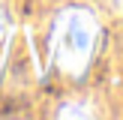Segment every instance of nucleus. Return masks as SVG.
<instances>
[{
    "mask_svg": "<svg viewBox=\"0 0 123 120\" xmlns=\"http://www.w3.org/2000/svg\"><path fill=\"white\" fill-rule=\"evenodd\" d=\"M9 30H12V15H9V9L0 3V48L6 45V39H9Z\"/></svg>",
    "mask_w": 123,
    "mask_h": 120,
    "instance_id": "3",
    "label": "nucleus"
},
{
    "mask_svg": "<svg viewBox=\"0 0 123 120\" xmlns=\"http://www.w3.org/2000/svg\"><path fill=\"white\" fill-rule=\"evenodd\" d=\"M108 3V9H114V12H123V0H105Z\"/></svg>",
    "mask_w": 123,
    "mask_h": 120,
    "instance_id": "4",
    "label": "nucleus"
},
{
    "mask_svg": "<svg viewBox=\"0 0 123 120\" xmlns=\"http://www.w3.org/2000/svg\"><path fill=\"white\" fill-rule=\"evenodd\" d=\"M93 102L90 99H69L63 102V108L57 111V117H93Z\"/></svg>",
    "mask_w": 123,
    "mask_h": 120,
    "instance_id": "2",
    "label": "nucleus"
},
{
    "mask_svg": "<svg viewBox=\"0 0 123 120\" xmlns=\"http://www.w3.org/2000/svg\"><path fill=\"white\" fill-rule=\"evenodd\" d=\"M96 33H99V24L90 9L66 6L51 24V39H48L51 60L66 75H81L93 57Z\"/></svg>",
    "mask_w": 123,
    "mask_h": 120,
    "instance_id": "1",
    "label": "nucleus"
}]
</instances>
